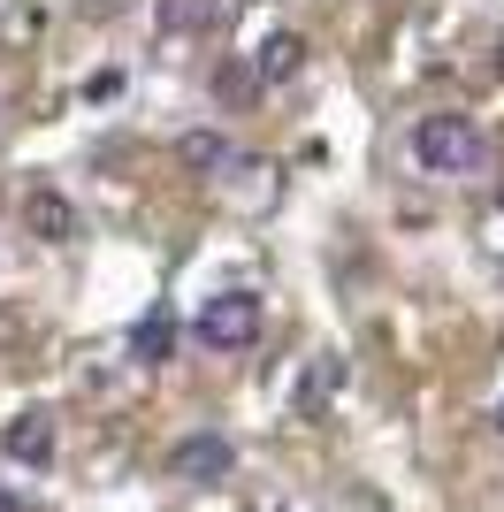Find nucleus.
I'll return each instance as SVG.
<instances>
[{"label": "nucleus", "mask_w": 504, "mask_h": 512, "mask_svg": "<svg viewBox=\"0 0 504 512\" xmlns=\"http://www.w3.org/2000/svg\"><path fill=\"white\" fill-rule=\"evenodd\" d=\"M497 436H504V406H497Z\"/></svg>", "instance_id": "f8f14e48"}, {"label": "nucleus", "mask_w": 504, "mask_h": 512, "mask_svg": "<svg viewBox=\"0 0 504 512\" xmlns=\"http://www.w3.org/2000/svg\"><path fill=\"white\" fill-rule=\"evenodd\" d=\"M168 474H176V482H199V490H214V482H230V474H237V444H230V436H214V428H199V436H176V451H168Z\"/></svg>", "instance_id": "f03ea898"}, {"label": "nucleus", "mask_w": 504, "mask_h": 512, "mask_svg": "<svg viewBox=\"0 0 504 512\" xmlns=\"http://www.w3.org/2000/svg\"><path fill=\"white\" fill-rule=\"evenodd\" d=\"M0 512H23V497H16V490H0Z\"/></svg>", "instance_id": "9b49d317"}, {"label": "nucleus", "mask_w": 504, "mask_h": 512, "mask_svg": "<svg viewBox=\"0 0 504 512\" xmlns=\"http://www.w3.org/2000/svg\"><path fill=\"white\" fill-rule=\"evenodd\" d=\"M413 161L428 176H474L482 169V130L466 115H420L413 123Z\"/></svg>", "instance_id": "f257e3e1"}, {"label": "nucleus", "mask_w": 504, "mask_h": 512, "mask_svg": "<svg viewBox=\"0 0 504 512\" xmlns=\"http://www.w3.org/2000/svg\"><path fill=\"white\" fill-rule=\"evenodd\" d=\"M8 451H16L23 467H46V459H54V421H46V413H23V421H8Z\"/></svg>", "instance_id": "39448f33"}, {"label": "nucleus", "mask_w": 504, "mask_h": 512, "mask_svg": "<svg viewBox=\"0 0 504 512\" xmlns=\"http://www.w3.org/2000/svg\"><path fill=\"white\" fill-rule=\"evenodd\" d=\"M199 337L214 344V352H245L252 337H260V299L252 291H222V299L199 306Z\"/></svg>", "instance_id": "7ed1b4c3"}, {"label": "nucleus", "mask_w": 504, "mask_h": 512, "mask_svg": "<svg viewBox=\"0 0 504 512\" xmlns=\"http://www.w3.org/2000/svg\"><path fill=\"white\" fill-rule=\"evenodd\" d=\"M252 92H260V69H245V62H222L214 69V100H252Z\"/></svg>", "instance_id": "1a4fd4ad"}, {"label": "nucleus", "mask_w": 504, "mask_h": 512, "mask_svg": "<svg viewBox=\"0 0 504 512\" xmlns=\"http://www.w3.org/2000/svg\"><path fill=\"white\" fill-rule=\"evenodd\" d=\"M168 344H176L168 314H146V321H138V360H168Z\"/></svg>", "instance_id": "9d476101"}, {"label": "nucleus", "mask_w": 504, "mask_h": 512, "mask_svg": "<svg viewBox=\"0 0 504 512\" xmlns=\"http://www.w3.org/2000/svg\"><path fill=\"white\" fill-rule=\"evenodd\" d=\"M298 62H306V46H298L291 31H275V39L260 46V85H283V77H291Z\"/></svg>", "instance_id": "0eeeda50"}, {"label": "nucleus", "mask_w": 504, "mask_h": 512, "mask_svg": "<svg viewBox=\"0 0 504 512\" xmlns=\"http://www.w3.org/2000/svg\"><path fill=\"white\" fill-rule=\"evenodd\" d=\"M176 153H184V169H230V146H222L214 130H191Z\"/></svg>", "instance_id": "6e6552de"}, {"label": "nucleus", "mask_w": 504, "mask_h": 512, "mask_svg": "<svg viewBox=\"0 0 504 512\" xmlns=\"http://www.w3.org/2000/svg\"><path fill=\"white\" fill-rule=\"evenodd\" d=\"M23 222H31V237H46V245H62V237L77 230V214H69L62 192H31L23 199Z\"/></svg>", "instance_id": "20e7f679"}, {"label": "nucleus", "mask_w": 504, "mask_h": 512, "mask_svg": "<svg viewBox=\"0 0 504 512\" xmlns=\"http://www.w3.org/2000/svg\"><path fill=\"white\" fill-rule=\"evenodd\" d=\"M153 16H161V31H207L222 0H153Z\"/></svg>", "instance_id": "423d86ee"}]
</instances>
